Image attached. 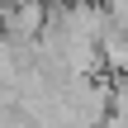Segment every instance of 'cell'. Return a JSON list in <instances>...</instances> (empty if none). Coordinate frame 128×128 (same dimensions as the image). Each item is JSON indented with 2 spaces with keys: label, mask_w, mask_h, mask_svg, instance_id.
Masks as SVG:
<instances>
[{
  "label": "cell",
  "mask_w": 128,
  "mask_h": 128,
  "mask_svg": "<svg viewBox=\"0 0 128 128\" xmlns=\"http://www.w3.org/2000/svg\"><path fill=\"white\" fill-rule=\"evenodd\" d=\"M5 24H10L14 43H33L43 33V24H48V0H14V10L5 14Z\"/></svg>",
  "instance_id": "6da1fadb"
}]
</instances>
